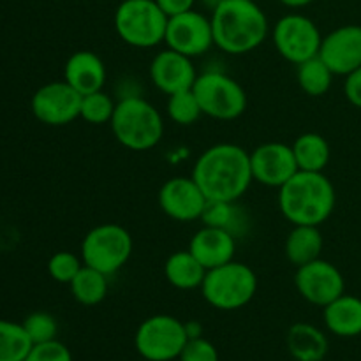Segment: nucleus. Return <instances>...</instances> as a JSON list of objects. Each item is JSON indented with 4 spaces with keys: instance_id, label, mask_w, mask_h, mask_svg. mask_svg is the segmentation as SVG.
<instances>
[{
    "instance_id": "obj_13",
    "label": "nucleus",
    "mask_w": 361,
    "mask_h": 361,
    "mask_svg": "<svg viewBox=\"0 0 361 361\" xmlns=\"http://www.w3.org/2000/svg\"><path fill=\"white\" fill-rule=\"evenodd\" d=\"M295 288L307 303L324 307L345 293V279L330 261L319 259L296 268Z\"/></svg>"
},
{
    "instance_id": "obj_25",
    "label": "nucleus",
    "mask_w": 361,
    "mask_h": 361,
    "mask_svg": "<svg viewBox=\"0 0 361 361\" xmlns=\"http://www.w3.org/2000/svg\"><path fill=\"white\" fill-rule=\"evenodd\" d=\"M201 221L207 226L226 229L235 238H240L249 229V215L238 201H208Z\"/></svg>"
},
{
    "instance_id": "obj_4",
    "label": "nucleus",
    "mask_w": 361,
    "mask_h": 361,
    "mask_svg": "<svg viewBox=\"0 0 361 361\" xmlns=\"http://www.w3.org/2000/svg\"><path fill=\"white\" fill-rule=\"evenodd\" d=\"M109 126L116 141L133 152L152 150L164 136V118L161 111L143 95L116 101Z\"/></svg>"
},
{
    "instance_id": "obj_35",
    "label": "nucleus",
    "mask_w": 361,
    "mask_h": 361,
    "mask_svg": "<svg viewBox=\"0 0 361 361\" xmlns=\"http://www.w3.org/2000/svg\"><path fill=\"white\" fill-rule=\"evenodd\" d=\"M344 95L355 108L361 109V67L345 76Z\"/></svg>"
},
{
    "instance_id": "obj_22",
    "label": "nucleus",
    "mask_w": 361,
    "mask_h": 361,
    "mask_svg": "<svg viewBox=\"0 0 361 361\" xmlns=\"http://www.w3.org/2000/svg\"><path fill=\"white\" fill-rule=\"evenodd\" d=\"M324 240L319 226H293L286 238V257L293 267H303L319 259L323 252Z\"/></svg>"
},
{
    "instance_id": "obj_27",
    "label": "nucleus",
    "mask_w": 361,
    "mask_h": 361,
    "mask_svg": "<svg viewBox=\"0 0 361 361\" xmlns=\"http://www.w3.org/2000/svg\"><path fill=\"white\" fill-rule=\"evenodd\" d=\"M334 78L335 74L319 55L296 66V80H298L300 88L310 97L326 95L334 83Z\"/></svg>"
},
{
    "instance_id": "obj_38",
    "label": "nucleus",
    "mask_w": 361,
    "mask_h": 361,
    "mask_svg": "<svg viewBox=\"0 0 361 361\" xmlns=\"http://www.w3.org/2000/svg\"><path fill=\"white\" fill-rule=\"evenodd\" d=\"M279 2H281L282 6L289 7V9H302V7L310 6V4L316 2V0H279Z\"/></svg>"
},
{
    "instance_id": "obj_31",
    "label": "nucleus",
    "mask_w": 361,
    "mask_h": 361,
    "mask_svg": "<svg viewBox=\"0 0 361 361\" xmlns=\"http://www.w3.org/2000/svg\"><path fill=\"white\" fill-rule=\"evenodd\" d=\"M83 259L81 256L69 252V250H60L55 252L48 261V274L59 284L69 286L73 279L76 277L78 271L83 268Z\"/></svg>"
},
{
    "instance_id": "obj_37",
    "label": "nucleus",
    "mask_w": 361,
    "mask_h": 361,
    "mask_svg": "<svg viewBox=\"0 0 361 361\" xmlns=\"http://www.w3.org/2000/svg\"><path fill=\"white\" fill-rule=\"evenodd\" d=\"M185 331H187V337L189 338L203 337V326H201L200 321H187Z\"/></svg>"
},
{
    "instance_id": "obj_33",
    "label": "nucleus",
    "mask_w": 361,
    "mask_h": 361,
    "mask_svg": "<svg viewBox=\"0 0 361 361\" xmlns=\"http://www.w3.org/2000/svg\"><path fill=\"white\" fill-rule=\"evenodd\" d=\"M25 361H73V353L60 341L41 342L32 345Z\"/></svg>"
},
{
    "instance_id": "obj_7",
    "label": "nucleus",
    "mask_w": 361,
    "mask_h": 361,
    "mask_svg": "<svg viewBox=\"0 0 361 361\" xmlns=\"http://www.w3.org/2000/svg\"><path fill=\"white\" fill-rule=\"evenodd\" d=\"M133 247V236L123 226L104 222L83 236L80 256L87 267L111 277L129 263Z\"/></svg>"
},
{
    "instance_id": "obj_11",
    "label": "nucleus",
    "mask_w": 361,
    "mask_h": 361,
    "mask_svg": "<svg viewBox=\"0 0 361 361\" xmlns=\"http://www.w3.org/2000/svg\"><path fill=\"white\" fill-rule=\"evenodd\" d=\"M164 44L190 59L207 55L215 46L210 16L196 9L171 16L168 20Z\"/></svg>"
},
{
    "instance_id": "obj_30",
    "label": "nucleus",
    "mask_w": 361,
    "mask_h": 361,
    "mask_svg": "<svg viewBox=\"0 0 361 361\" xmlns=\"http://www.w3.org/2000/svg\"><path fill=\"white\" fill-rule=\"evenodd\" d=\"M116 101L104 90L92 92L81 97L80 118H83L92 126H104L109 123L115 113Z\"/></svg>"
},
{
    "instance_id": "obj_10",
    "label": "nucleus",
    "mask_w": 361,
    "mask_h": 361,
    "mask_svg": "<svg viewBox=\"0 0 361 361\" xmlns=\"http://www.w3.org/2000/svg\"><path fill=\"white\" fill-rule=\"evenodd\" d=\"M275 49L288 62L298 63L319 55L323 34L316 21L300 13L284 14L270 30Z\"/></svg>"
},
{
    "instance_id": "obj_14",
    "label": "nucleus",
    "mask_w": 361,
    "mask_h": 361,
    "mask_svg": "<svg viewBox=\"0 0 361 361\" xmlns=\"http://www.w3.org/2000/svg\"><path fill=\"white\" fill-rule=\"evenodd\" d=\"M207 204V196L192 176H173L159 189V207L173 221H201Z\"/></svg>"
},
{
    "instance_id": "obj_26",
    "label": "nucleus",
    "mask_w": 361,
    "mask_h": 361,
    "mask_svg": "<svg viewBox=\"0 0 361 361\" xmlns=\"http://www.w3.org/2000/svg\"><path fill=\"white\" fill-rule=\"evenodd\" d=\"M73 298L83 307H95L104 302L109 291V277L95 268L83 264L69 284Z\"/></svg>"
},
{
    "instance_id": "obj_29",
    "label": "nucleus",
    "mask_w": 361,
    "mask_h": 361,
    "mask_svg": "<svg viewBox=\"0 0 361 361\" xmlns=\"http://www.w3.org/2000/svg\"><path fill=\"white\" fill-rule=\"evenodd\" d=\"M166 109H168L169 120L175 122L176 126L183 127L192 126V123H196L203 116V111H201V106L197 102V97L192 92V88L168 95Z\"/></svg>"
},
{
    "instance_id": "obj_1",
    "label": "nucleus",
    "mask_w": 361,
    "mask_h": 361,
    "mask_svg": "<svg viewBox=\"0 0 361 361\" xmlns=\"http://www.w3.org/2000/svg\"><path fill=\"white\" fill-rule=\"evenodd\" d=\"M208 201H238L252 180L250 154L235 143H217L200 154L190 173Z\"/></svg>"
},
{
    "instance_id": "obj_36",
    "label": "nucleus",
    "mask_w": 361,
    "mask_h": 361,
    "mask_svg": "<svg viewBox=\"0 0 361 361\" xmlns=\"http://www.w3.org/2000/svg\"><path fill=\"white\" fill-rule=\"evenodd\" d=\"M155 2L164 11L168 18L187 13V11L194 9V6H196V0H155Z\"/></svg>"
},
{
    "instance_id": "obj_17",
    "label": "nucleus",
    "mask_w": 361,
    "mask_h": 361,
    "mask_svg": "<svg viewBox=\"0 0 361 361\" xmlns=\"http://www.w3.org/2000/svg\"><path fill=\"white\" fill-rule=\"evenodd\" d=\"M192 60L194 59L182 55L175 49H162L152 59L150 67H148L150 81L157 90L166 95L190 90L197 78V71Z\"/></svg>"
},
{
    "instance_id": "obj_18",
    "label": "nucleus",
    "mask_w": 361,
    "mask_h": 361,
    "mask_svg": "<svg viewBox=\"0 0 361 361\" xmlns=\"http://www.w3.org/2000/svg\"><path fill=\"white\" fill-rule=\"evenodd\" d=\"M236 240L226 229L204 224L190 238L189 250L207 270H212L235 259Z\"/></svg>"
},
{
    "instance_id": "obj_19",
    "label": "nucleus",
    "mask_w": 361,
    "mask_h": 361,
    "mask_svg": "<svg viewBox=\"0 0 361 361\" xmlns=\"http://www.w3.org/2000/svg\"><path fill=\"white\" fill-rule=\"evenodd\" d=\"M106 66L97 53L81 49L73 53L63 66V80L81 95L102 90L106 85Z\"/></svg>"
},
{
    "instance_id": "obj_39",
    "label": "nucleus",
    "mask_w": 361,
    "mask_h": 361,
    "mask_svg": "<svg viewBox=\"0 0 361 361\" xmlns=\"http://www.w3.org/2000/svg\"><path fill=\"white\" fill-rule=\"evenodd\" d=\"M221 2H224V0H201V4H203V6L207 7V9H210V13H212V11H214L215 7H217Z\"/></svg>"
},
{
    "instance_id": "obj_15",
    "label": "nucleus",
    "mask_w": 361,
    "mask_h": 361,
    "mask_svg": "<svg viewBox=\"0 0 361 361\" xmlns=\"http://www.w3.org/2000/svg\"><path fill=\"white\" fill-rule=\"evenodd\" d=\"M249 154L252 180L264 187L281 189L295 173L300 171L291 145L268 141Z\"/></svg>"
},
{
    "instance_id": "obj_23",
    "label": "nucleus",
    "mask_w": 361,
    "mask_h": 361,
    "mask_svg": "<svg viewBox=\"0 0 361 361\" xmlns=\"http://www.w3.org/2000/svg\"><path fill=\"white\" fill-rule=\"evenodd\" d=\"M207 268L187 250H176L168 256L164 263V277L169 284L180 291H192L200 289L207 275Z\"/></svg>"
},
{
    "instance_id": "obj_2",
    "label": "nucleus",
    "mask_w": 361,
    "mask_h": 361,
    "mask_svg": "<svg viewBox=\"0 0 361 361\" xmlns=\"http://www.w3.org/2000/svg\"><path fill=\"white\" fill-rule=\"evenodd\" d=\"M214 42L228 55H245L267 41L270 21L256 0H224L210 14Z\"/></svg>"
},
{
    "instance_id": "obj_28",
    "label": "nucleus",
    "mask_w": 361,
    "mask_h": 361,
    "mask_svg": "<svg viewBox=\"0 0 361 361\" xmlns=\"http://www.w3.org/2000/svg\"><path fill=\"white\" fill-rule=\"evenodd\" d=\"M32 345L23 324L0 319V361H25Z\"/></svg>"
},
{
    "instance_id": "obj_6",
    "label": "nucleus",
    "mask_w": 361,
    "mask_h": 361,
    "mask_svg": "<svg viewBox=\"0 0 361 361\" xmlns=\"http://www.w3.org/2000/svg\"><path fill=\"white\" fill-rule=\"evenodd\" d=\"M168 20L155 0H122L115 11V30L126 44L148 49L162 44Z\"/></svg>"
},
{
    "instance_id": "obj_9",
    "label": "nucleus",
    "mask_w": 361,
    "mask_h": 361,
    "mask_svg": "<svg viewBox=\"0 0 361 361\" xmlns=\"http://www.w3.org/2000/svg\"><path fill=\"white\" fill-rule=\"evenodd\" d=\"M187 341L183 321L169 314H155L137 326L134 348L147 361H173L180 358Z\"/></svg>"
},
{
    "instance_id": "obj_12",
    "label": "nucleus",
    "mask_w": 361,
    "mask_h": 361,
    "mask_svg": "<svg viewBox=\"0 0 361 361\" xmlns=\"http://www.w3.org/2000/svg\"><path fill=\"white\" fill-rule=\"evenodd\" d=\"M81 97L66 80L49 81L32 95L30 108L35 118L49 127H62L80 118Z\"/></svg>"
},
{
    "instance_id": "obj_3",
    "label": "nucleus",
    "mask_w": 361,
    "mask_h": 361,
    "mask_svg": "<svg viewBox=\"0 0 361 361\" xmlns=\"http://www.w3.org/2000/svg\"><path fill=\"white\" fill-rule=\"evenodd\" d=\"M337 192L323 173L298 171L279 189V208L293 226H319L331 217Z\"/></svg>"
},
{
    "instance_id": "obj_8",
    "label": "nucleus",
    "mask_w": 361,
    "mask_h": 361,
    "mask_svg": "<svg viewBox=\"0 0 361 361\" xmlns=\"http://www.w3.org/2000/svg\"><path fill=\"white\" fill-rule=\"evenodd\" d=\"M192 92L196 94L203 115L224 122L242 116L249 102L242 85L219 69L197 74Z\"/></svg>"
},
{
    "instance_id": "obj_16",
    "label": "nucleus",
    "mask_w": 361,
    "mask_h": 361,
    "mask_svg": "<svg viewBox=\"0 0 361 361\" xmlns=\"http://www.w3.org/2000/svg\"><path fill=\"white\" fill-rule=\"evenodd\" d=\"M319 56L335 76H348L361 67V25H342L323 35Z\"/></svg>"
},
{
    "instance_id": "obj_20",
    "label": "nucleus",
    "mask_w": 361,
    "mask_h": 361,
    "mask_svg": "<svg viewBox=\"0 0 361 361\" xmlns=\"http://www.w3.org/2000/svg\"><path fill=\"white\" fill-rule=\"evenodd\" d=\"M324 326L341 338H355L361 335V298L344 293L323 309Z\"/></svg>"
},
{
    "instance_id": "obj_5",
    "label": "nucleus",
    "mask_w": 361,
    "mask_h": 361,
    "mask_svg": "<svg viewBox=\"0 0 361 361\" xmlns=\"http://www.w3.org/2000/svg\"><path fill=\"white\" fill-rule=\"evenodd\" d=\"M200 289L208 305L233 312L243 309L254 300L257 293V275L249 264L233 259L208 270Z\"/></svg>"
},
{
    "instance_id": "obj_34",
    "label": "nucleus",
    "mask_w": 361,
    "mask_h": 361,
    "mask_svg": "<svg viewBox=\"0 0 361 361\" xmlns=\"http://www.w3.org/2000/svg\"><path fill=\"white\" fill-rule=\"evenodd\" d=\"M180 361H219V351L210 341L204 337L189 338L183 348Z\"/></svg>"
},
{
    "instance_id": "obj_21",
    "label": "nucleus",
    "mask_w": 361,
    "mask_h": 361,
    "mask_svg": "<svg viewBox=\"0 0 361 361\" xmlns=\"http://www.w3.org/2000/svg\"><path fill=\"white\" fill-rule=\"evenodd\" d=\"M286 345L296 361H323L330 349L326 334L310 323L293 324L286 335Z\"/></svg>"
},
{
    "instance_id": "obj_24",
    "label": "nucleus",
    "mask_w": 361,
    "mask_h": 361,
    "mask_svg": "<svg viewBox=\"0 0 361 361\" xmlns=\"http://www.w3.org/2000/svg\"><path fill=\"white\" fill-rule=\"evenodd\" d=\"M293 154L300 171L323 173L331 157V148L326 137L319 133H303L293 141Z\"/></svg>"
},
{
    "instance_id": "obj_32",
    "label": "nucleus",
    "mask_w": 361,
    "mask_h": 361,
    "mask_svg": "<svg viewBox=\"0 0 361 361\" xmlns=\"http://www.w3.org/2000/svg\"><path fill=\"white\" fill-rule=\"evenodd\" d=\"M23 328L27 331L32 344H41V342L55 341L59 334V323L49 312H32L23 319Z\"/></svg>"
}]
</instances>
